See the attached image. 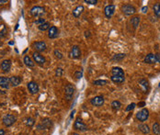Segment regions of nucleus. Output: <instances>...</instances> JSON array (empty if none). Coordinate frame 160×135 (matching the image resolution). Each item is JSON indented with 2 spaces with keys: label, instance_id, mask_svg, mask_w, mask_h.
I'll return each mask as SVG.
<instances>
[{
  "label": "nucleus",
  "instance_id": "21",
  "mask_svg": "<svg viewBox=\"0 0 160 135\" xmlns=\"http://www.w3.org/2000/svg\"><path fill=\"white\" fill-rule=\"evenodd\" d=\"M83 11H84V6H76V8L73 10V16L75 18H78V17H80V15L83 13Z\"/></svg>",
  "mask_w": 160,
  "mask_h": 135
},
{
  "label": "nucleus",
  "instance_id": "28",
  "mask_svg": "<svg viewBox=\"0 0 160 135\" xmlns=\"http://www.w3.org/2000/svg\"><path fill=\"white\" fill-rule=\"evenodd\" d=\"M126 56L125 53H118V54H115L113 55V57L111 58V61H121L123 59V58Z\"/></svg>",
  "mask_w": 160,
  "mask_h": 135
},
{
  "label": "nucleus",
  "instance_id": "22",
  "mask_svg": "<svg viewBox=\"0 0 160 135\" xmlns=\"http://www.w3.org/2000/svg\"><path fill=\"white\" fill-rule=\"evenodd\" d=\"M23 61H24V63L26 64L27 66H29V67H33L35 65L34 61L31 60V58L30 56H28V55H26V56L24 57V60Z\"/></svg>",
  "mask_w": 160,
  "mask_h": 135
},
{
  "label": "nucleus",
  "instance_id": "36",
  "mask_svg": "<svg viewBox=\"0 0 160 135\" xmlns=\"http://www.w3.org/2000/svg\"><path fill=\"white\" fill-rule=\"evenodd\" d=\"M63 70L62 68H57L56 71H55V75H56V76H58V77H60V76L63 75Z\"/></svg>",
  "mask_w": 160,
  "mask_h": 135
},
{
  "label": "nucleus",
  "instance_id": "47",
  "mask_svg": "<svg viewBox=\"0 0 160 135\" xmlns=\"http://www.w3.org/2000/svg\"><path fill=\"white\" fill-rule=\"evenodd\" d=\"M72 135H79V134H78V133H73Z\"/></svg>",
  "mask_w": 160,
  "mask_h": 135
},
{
  "label": "nucleus",
  "instance_id": "15",
  "mask_svg": "<svg viewBox=\"0 0 160 135\" xmlns=\"http://www.w3.org/2000/svg\"><path fill=\"white\" fill-rule=\"evenodd\" d=\"M0 68L3 70L4 72H8L11 68V61L10 60H4L0 63Z\"/></svg>",
  "mask_w": 160,
  "mask_h": 135
},
{
  "label": "nucleus",
  "instance_id": "19",
  "mask_svg": "<svg viewBox=\"0 0 160 135\" xmlns=\"http://www.w3.org/2000/svg\"><path fill=\"white\" fill-rule=\"evenodd\" d=\"M9 78L5 76H0V86L3 88H8L9 87Z\"/></svg>",
  "mask_w": 160,
  "mask_h": 135
},
{
  "label": "nucleus",
  "instance_id": "32",
  "mask_svg": "<svg viewBox=\"0 0 160 135\" xmlns=\"http://www.w3.org/2000/svg\"><path fill=\"white\" fill-rule=\"evenodd\" d=\"M93 84L96 86H105L108 84V81L107 80H96L93 82Z\"/></svg>",
  "mask_w": 160,
  "mask_h": 135
},
{
  "label": "nucleus",
  "instance_id": "8",
  "mask_svg": "<svg viewBox=\"0 0 160 135\" xmlns=\"http://www.w3.org/2000/svg\"><path fill=\"white\" fill-rule=\"evenodd\" d=\"M81 56V51L78 45H75L72 47L71 51H70V57L73 58V59H78Z\"/></svg>",
  "mask_w": 160,
  "mask_h": 135
},
{
  "label": "nucleus",
  "instance_id": "2",
  "mask_svg": "<svg viewBox=\"0 0 160 135\" xmlns=\"http://www.w3.org/2000/svg\"><path fill=\"white\" fill-rule=\"evenodd\" d=\"M17 119L14 115H12V114H7L6 116H4L3 117V124L5 126H7V127H10L11 125H13L15 122H16Z\"/></svg>",
  "mask_w": 160,
  "mask_h": 135
},
{
  "label": "nucleus",
  "instance_id": "27",
  "mask_svg": "<svg viewBox=\"0 0 160 135\" xmlns=\"http://www.w3.org/2000/svg\"><path fill=\"white\" fill-rule=\"evenodd\" d=\"M154 13L157 18H160V3H156L153 6Z\"/></svg>",
  "mask_w": 160,
  "mask_h": 135
},
{
  "label": "nucleus",
  "instance_id": "7",
  "mask_svg": "<svg viewBox=\"0 0 160 135\" xmlns=\"http://www.w3.org/2000/svg\"><path fill=\"white\" fill-rule=\"evenodd\" d=\"M65 91H66V98L70 100V99H72L73 98V96L75 94V87L73 85H71V84H69V85H67L66 86V89H65Z\"/></svg>",
  "mask_w": 160,
  "mask_h": 135
},
{
  "label": "nucleus",
  "instance_id": "23",
  "mask_svg": "<svg viewBox=\"0 0 160 135\" xmlns=\"http://www.w3.org/2000/svg\"><path fill=\"white\" fill-rule=\"evenodd\" d=\"M111 80L115 83V84H121L125 81V77H123V76H113L111 75Z\"/></svg>",
  "mask_w": 160,
  "mask_h": 135
},
{
  "label": "nucleus",
  "instance_id": "40",
  "mask_svg": "<svg viewBox=\"0 0 160 135\" xmlns=\"http://www.w3.org/2000/svg\"><path fill=\"white\" fill-rule=\"evenodd\" d=\"M156 63H160V53H156Z\"/></svg>",
  "mask_w": 160,
  "mask_h": 135
},
{
  "label": "nucleus",
  "instance_id": "45",
  "mask_svg": "<svg viewBox=\"0 0 160 135\" xmlns=\"http://www.w3.org/2000/svg\"><path fill=\"white\" fill-rule=\"evenodd\" d=\"M0 135H6V132H5V131L4 130H0Z\"/></svg>",
  "mask_w": 160,
  "mask_h": 135
},
{
  "label": "nucleus",
  "instance_id": "17",
  "mask_svg": "<svg viewBox=\"0 0 160 135\" xmlns=\"http://www.w3.org/2000/svg\"><path fill=\"white\" fill-rule=\"evenodd\" d=\"M111 75L113 76H123V77H125L124 76V72L123 70L121 69V67H113L111 69Z\"/></svg>",
  "mask_w": 160,
  "mask_h": 135
},
{
  "label": "nucleus",
  "instance_id": "13",
  "mask_svg": "<svg viewBox=\"0 0 160 135\" xmlns=\"http://www.w3.org/2000/svg\"><path fill=\"white\" fill-rule=\"evenodd\" d=\"M51 126H52V120L46 118V119H43L41 123L37 127L39 130H43V129H49Z\"/></svg>",
  "mask_w": 160,
  "mask_h": 135
},
{
  "label": "nucleus",
  "instance_id": "46",
  "mask_svg": "<svg viewBox=\"0 0 160 135\" xmlns=\"http://www.w3.org/2000/svg\"><path fill=\"white\" fill-rule=\"evenodd\" d=\"M6 94V92L4 91V90H1V89H0V96H1V95H5Z\"/></svg>",
  "mask_w": 160,
  "mask_h": 135
},
{
  "label": "nucleus",
  "instance_id": "24",
  "mask_svg": "<svg viewBox=\"0 0 160 135\" xmlns=\"http://www.w3.org/2000/svg\"><path fill=\"white\" fill-rule=\"evenodd\" d=\"M138 129L142 131L143 133L144 134H148L150 132V129H149V126L147 124H140L138 126Z\"/></svg>",
  "mask_w": 160,
  "mask_h": 135
},
{
  "label": "nucleus",
  "instance_id": "38",
  "mask_svg": "<svg viewBox=\"0 0 160 135\" xmlns=\"http://www.w3.org/2000/svg\"><path fill=\"white\" fill-rule=\"evenodd\" d=\"M85 3L87 4H90V5H96L98 3L97 0H85Z\"/></svg>",
  "mask_w": 160,
  "mask_h": 135
},
{
  "label": "nucleus",
  "instance_id": "16",
  "mask_svg": "<svg viewBox=\"0 0 160 135\" xmlns=\"http://www.w3.org/2000/svg\"><path fill=\"white\" fill-rule=\"evenodd\" d=\"M139 85H140L141 88H142L143 92L147 93V91H148V89H149V82L147 81L146 79H140L139 80Z\"/></svg>",
  "mask_w": 160,
  "mask_h": 135
},
{
  "label": "nucleus",
  "instance_id": "34",
  "mask_svg": "<svg viewBox=\"0 0 160 135\" xmlns=\"http://www.w3.org/2000/svg\"><path fill=\"white\" fill-rule=\"evenodd\" d=\"M135 106H136L135 103H132V104H130L129 106H128V107L126 108L125 110H126L127 112H129V111L133 110V109H134V108H135Z\"/></svg>",
  "mask_w": 160,
  "mask_h": 135
},
{
  "label": "nucleus",
  "instance_id": "42",
  "mask_svg": "<svg viewBox=\"0 0 160 135\" xmlns=\"http://www.w3.org/2000/svg\"><path fill=\"white\" fill-rule=\"evenodd\" d=\"M138 106H139L140 108H142V107H144V106H145V103H144V102H140L139 104H138Z\"/></svg>",
  "mask_w": 160,
  "mask_h": 135
},
{
  "label": "nucleus",
  "instance_id": "41",
  "mask_svg": "<svg viewBox=\"0 0 160 135\" xmlns=\"http://www.w3.org/2000/svg\"><path fill=\"white\" fill-rule=\"evenodd\" d=\"M147 10H148V8H147V6H143L142 8V12L143 13H146Z\"/></svg>",
  "mask_w": 160,
  "mask_h": 135
},
{
  "label": "nucleus",
  "instance_id": "9",
  "mask_svg": "<svg viewBox=\"0 0 160 135\" xmlns=\"http://www.w3.org/2000/svg\"><path fill=\"white\" fill-rule=\"evenodd\" d=\"M115 13V6L114 5H108L106 6V8H104V14L106 18H111Z\"/></svg>",
  "mask_w": 160,
  "mask_h": 135
},
{
  "label": "nucleus",
  "instance_id": "14",
  "mask_svg": "<svg viewBox=\"0 0 160 135\" xmlns=\"http://www.w3.org/2000/svg\"><path fill=\"white\" fill-rule=\"evenodd\" d=\"M144 62L145 63H148V64H154L156 63V54L154 53H149L147 54L144 58Z\"/></svg>",
  "mask_w": 160,
  "mask_h": 135
},
{
  "label": "nucleus",
  "instance_id": "3",
  "mask_svg": "<svg viewBox=\"0 0 160 135\" xmlns=\"http://www.w3.org/2000/svg\"><path fill=\"white\" fill-rule=\"evenodd\" d=\"M149 118V110L147 108H143L142 110H140L136 113V119L139 121H145Z\"/></svg>",
  "mask_w": 160,
  "mask_h": 135
},
{
  "label": "nucleus",
  "instance_id": "1",
  "mask_svg": "<svg viewBox=\"0 0 160 135\" xmlns=\"http://www.w3.org/2000/svg\"><path fill=\"white\" fill-rule=\"evenodd\" d=\"M121 11L126 16H132L136 13V8L130 4H126L121 6Z\"/></svg>",
  "mask_w": 160,
  "mask_h": 135
},
{
  "label": "nucleus",
  "instance_id": "10",
  "mask_svg": "<svg viewBox=\"0 0 160 135\" xmlns=\"http://www.w3.org/2000/svg\"><path fill=\"white\" fill-rule=\"evenodd\" d=\"M90 103L95 106V107H101L102 105L104 104V98L101 96H95L90 100Z\"/></svg>",
  "mask_w": 160,
  "mask_h": 135
},
{
  "label": "nucleus",
  "instance_id": "48",
  "mask_svg": "<svg viewBox=\"0 0 160 135\" xmlns=\"http://www.w3.org/2000/svg\"><path fill=\"white\" fill-rule=\"evenodd\" d=\"M1 20H2V18H1V17H0V21H1Z\"/></svg>",
  "mask_w": 160,
  "mask_h": 135
},
{
  "label": "nucleus",
  "instance_id": "6",
  "mask_svg": "<svg viewBox=\"0 0 160 135\" xmlns=\"http://www.w3.org/2000/svg\"><path fill=\"white\" fill-rule=\"evenodd\" d=\"M32 47L36 50L37 53H41V51H44L47 48V45L44 41H36L32 44Z\"/></svg>",
  "mask_w": 160,
  "mask_h": 135
},
{
  "label": "nucleus",
  "instance_id": "26",
  "mask_svg": "<svg viewBox=\"0 0 160 135\" xmlns=\"http://www.w3.org/2000/svg\"><path fill=\"white\" fill-rule=\"evenodd\" d=\"M130 22L132 23L133 29H136V28L138 27L139 23H140V18H139V17H133V18H131Z\"/></svg>",
  "mask_w": 160,
  "mask_h": 135
},
{
  "label": "nucleus",
  "instance_id": "12",
  "mask_svg": "<svg viewBox=\"0 0 160 135\" xmlns=\"http://www.w3.org/2000/svg\"><path fill=\"white\" fill-rule=\"evenodd\" d=\"M27 87H28L30 94H37L38 92H39V86L37 85V83H35L33 81L28 83Z\"/></svg>",
  "mask_w": 160,
  "mask_h": 135
},
{
  "label": "nucleus",
  "instance_id": "11",
  "mask_svg": "<svg viewBox=\"0 0 160 135\" xmlns=\"http://www.w3.org/2000/svg\"><path fill=\"white\" fill-rule=\"evenodd\" d=\"M74 128H75V130L81 131H85L87 130V125L84 123V122H82L79 119H78V120H76L75 121Z\"/></svg>",
  "mask_w": 160,
  "mask_h": 135
},
{
  "label": "nucleus",
  "instance_id": "37",
  "mask_svg": "<svg viewBox=\"0 0 160 135\" xmlns=\"http://www.w3.org/2000/svg\"><path fill=\"white\" fill-rule=\"evenodd\" d=\"M75 76L78 79H80L81 77L83 76V72H82V71H76V72L75 73Z\"/></svg>",
  "mask_w": 160,
  "mask_h": 135
},
{
  "label": "nucleus",
  "instance_id": "25",
  "mask_svg": "<svg viewBox=\"0 0 160 135\" xmlns=\"http://www.w3.org/2000/svg\"><path fill=\"white\" fill-rule=\"evenodd\" d=\"M152 131L155 135H160V124L158 122H155V123L153 124Z\"/></svg>",
  "mask_w": 160,
  "mask_h": 135
},
{
  "label": "nucleus",
  "instance_id": "20",
  "mask_svg": "<svg viewBox=\"0 0 160 135\" xmlns=\"http://www.w3.org/2000/svg\"><path fill=\"white\" fill-rule=\"evenodd\" d=\"M21 81H22V79L20 76H12L9 78V82L13 86H18L21 83Z\"/></svg>",
  "mask_w": 160,
  "mask_h": 135
},
{
  "label": "nucleus",
  "instance_id": "4",
  "mask_svg": "<svg viewBox=\"0 0 160 135\" xmlns=\"http://www.w3.org/2000/svg\"><path fill=\"white\" fill-rule=\"evenodd\" d=\"M30 14L33 17H42V15L45 14V10H44L43 8L40 6H35L32 8L30 9Z\"/></svg>",
  "mask_w": 160,
  "mask_h": 135
},
{
  "label": "nucleus",
  "instance_id": "44",
  "mask_svg": "<svg viewBox=\"0 0 160 135\" xmlns=\"http://www.w3.org/2000/svg\"><path fill=\"white\" fill-rule=\"evenodd\" d=\"M85 35H86L87 38H89V37H90V32H89V31H86L85 32Z\"/></svg>",
  "mask_w": 160,
  "mask_h": 135
},
{
  "label": "nucleus",
  "instance_id": "18",
  "mask_svg": "<svg viewBox=\"0 0 160 135\" xmlns=\"http://www.w3.org/2000/svg\"><path fill=\"white\" fill-rule=\"evenodd\" d=\"M57 36H58V30L55 26H53L48 30V37L51 39H55Z\"/></svg>",
  "mask_w": 160,
  "mask_h": 135
},
{
  "label": "nucleus",
  "instance_id": "33",
  "mask_svg": "<svg viewBox=\"0 0 160 135\" xmlns=\"http://www.w3.org/2000/svg\"><path fill=\"white\" fill-rule=\"evenodd\" d=\"M46 21H45V18H39L38 20H36L34 23L36 24V25H38V26H41V25H42V24H44Z\"/></svg>",
  "mask_w": 160,
  "mask_h": 135
},
{
  "label": "nucleus",
  "instance_id": "35",
  "mask_svg": "<svg viewBox=\"0 0 160 135\" xmlns=\"http://www.w3.org/2000/svg\"><path fill=\"white\" fill-rule=\"evenodd\" d=\"M54 55H55V57L57 58V59H62V58H63L62 53H61L60 51H58V50H55L54 51Z\"/></svg>",
  "mask_w": 160,
  "mask_h": 135
},
{
  "label": "nucleus",
  "instance_id": "30",
  "mask_svg": "<svg viewBox=\"0 0 160 135\" xmlns=\"http://www.w3.org/2000/svg\"><path fill=\"white\" fill-rule=\"evenodd\" d=\"M38 28H39V30H42V31H45V30H49L51 28V26H50V23L49 22H45L44 24L39 26Z\"/></svg>",
  "mask_w": 160,
  "mask_h": 135
},
{
  "label": "nucleus",
  "instance_id": "29",
  "mask_svg": "<svg viewBox=\"0 0 160 135\" xmlns=\"http://www.w3.org/2000/svg\"><path fill=\"white\" fill-rule=\"evenodd\" d=\"M121 103L120 101H118V100L112 101V103H111V108L113 109H115V110H119V109L121 108Z\"/></svg>",
  "mask_w": 160,
  "mask_h": 135
},
{
  "label": "nucleus",
  "instance_id": "31",
  "mask_svg": "<svg viewBox=\"0 0 160 135\" xmlns=\"http://www.w3.org/2000/svg\"><path fill=\"white\" fill-rule=\"evenodd\" d=\"M35 123V120L32 119V118H27L25 119V124H26L27 126L29 127H32Z\"/></svg>",
  "mask_w": 160,
  "mask_h": 135
},
{
  "label": "nucleus",
  "instance_id": "43",
  "mask_svg": "<svg viewBox=\"0 0 160 135\" xmlns=\"http://www.w3.org/2000/svg\"><path fill=\"white\" fill-rule=\"evenodd\" d=\"M6 3H8V0H0V5H4Z\"/></svg>",
  "mask_w": 160,
  "mask_h": 135
},
{
  "label": "nucleus",
  "instance_id": "39",
  "mask_svg": "<svg viewBox=\"0 0 160 135\" xmlns=\"http://www.w3.org/2000/svg\"><path fill=\"white\" fill-rule=\"evenodd\" d=\"M6 32H7V28H6L5 26H4L3 30H2L1 31H0V37H1V38H3V37H4V36L6 35Z\"/></svg>",
  "mask_w": 160,
  "mask_h": 135
},
{
  "label": "nucleus",
  "instance_id": "5",
  "mask_svg": "<svg viewBox=\"0 0 160 135\" xmlns=\"http://www.w3.org/2000/svg\"><path fill=\"white\" fill-rule=\"evenodd\" d=\"M32 58H33V61L34 63L40 64V65H42L45 63V58H44L40 53H37V51H34L32 53Z\"/></svg>",
  "mask_w": 160,
  "mask_h": 135
}]
</instances>
